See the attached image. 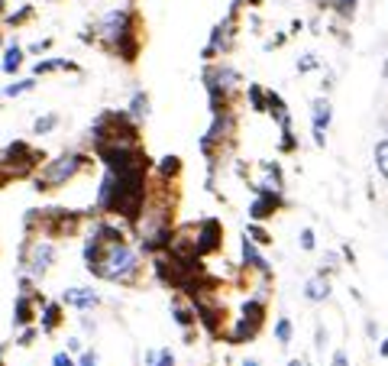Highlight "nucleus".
<instances>
[{
	"label": "nucleus",
	"mask_w": 388,
	"mask_h": 366,
	"mask_svg": "<svg viewBox=\"0 0 388 366\" xmlns=\"http://www.w3.org/2000/svg\"><path fill=\"white\" fill-rule=\"evenodd\" d=\"M139 240H143V250L155 253V250H169L175 230H172V214H169V205H152L146 208V214L139 217Z\"/></svg>",
	"instance_id": "nucleus-1"
},
{
	"label": "nucleus",
	"mask_w": 388,
	"mask_h": 366,
	"mask_svg": "<svg viewBox=\"0 0 388 366\" xmlns=\"http://www.w3.org/2000/svg\"><path fill=\"white\" fill-rule=\"evenodd\" d=\"M81 165H85V156L65 153V156H59L55 162H49V165H46L43 175L36 179V185H39V188H62L78 169H81Z\"/></svg>",
	"instance_id": "nucleus-2"
},
{
	"label": "nucleus",
	"mask_w": 388,
	"mask_h": 366,
	"mask_svg": "<svg viewBox=\"0 0 388 366\" xmlns=\"http://www.w3.org/2000/svg\"><path fill=\"white\" fill-rule=\"evenodd\" d=\"M97 29H101V36L107 39L110 46H117L123 36L133 33V17H130L127 10H110L107 17L97 23Z\"/></svg>",
	"instance_id": "nucleus-3"
},
{
	"label": "nucleus",
	"mask_w": 388,
	"mask_h": 366,
	"mask_svg": "<svg viewBox=\"0 0 388 366\" xmlns=\"http://www.w3.org/2000/svg\"><path fill=\"white\" fill-rule=\"evenodd\" d=\"M194 240H198V253L207 256V253H217L220 243H223V227H220L217 217H204L194 230Z\"/></svg>",
	"instance_id": "nucleus-4"
},
{
	"label": "nucleus",
	"mask_w": 388,
	"mask_h": 366,
	"mask_svg": "<svg viewBox=\"0 0 388 366\" xmlns=\"http://www.w3.org/2000/svg\"><path fill=\"white\" fill-rule=\"evenodd\" d=\"M52 263H55V247L46 243V240H36L33 247H29V253H26V269L33 276H43Z\"/></svg>",
	"instance_id": "nucleus-5"
},
{
	"label": "nucleus",
	"mask_w": 388,
	"mask_h": 366,
	"mask_svg": "<svg viewBox=\"0 0 388 366\" xmlns=\"http://www.w3.org/2000/svg\"><path fill=\"white\" fill-rule=\"evenodd\" d=\"M311 111H314V114H311V123H314V143L324 146V143H327V133H324V130H327V127H330V120H333V104H330L327 97H317Z\"/></svg>",
	"instance_id": "nucleus-6"
},
{
	"label": "nucleus",
	"mask_w": 388,
	"mask_h": 366,
	"mask_svg": "<svg viewBox=\"0 0 388 366\" xmlns=\"http://www.w3.org/2000/svg\"><path fill=\"white\" fill-rule=\"evenodd\" d=\"M282 205V195H272V191H256V201L249 205V217L256 221H265L269 214H275Z\"/></svg>",
	"instance_id": "nucleus-7"
},
{
	"label": "nucleus",
	"mask_w": 388,
	"mask_h": 366,
	"mask_svg": "<svg viewBox=\"0 0 388 366\" xmlns=\"http://www.w3.org/2000/svg\"><path fill=\"white\" fill-rule=\"evenodd\" d=\"M259 327H262V318L243 315V318L237 321V327H233V334H230V341H233V344L249 341V337H256V334H259Z\"/></svg>",
	"instance_id": "nucleus-8"
},
{
	"label": "nucleus",
	"mask_w": 388,
	"mask_h": 366,
	"mask_svg": "<svg viewBox=\"0 0 388 366\" xmlns=\"http://www.w3.org/2000/svg\"><path fill=\"white\" fill-rule=\"evenodd\" d=\"M304 298L307 301H324V298H330V279L327 276H314V279L304 282Z\"/></svg>",
	"instance_id": "nucleus-9"
},
{
	"label": "nucleus",
	"mask_w": 388,
	"mask_h": 366,
	"mask_svg": "<svg viewBox=\"0 0 388 366\" xmlns=\"http://www.w3.org/2000/svg\"><path fill=\"white\" fill-rule=\"evenodd\" d=\"M262 182H259V191H272V195H282V169L272 165V162H262Z\"/></svg>",
	"instance_id": "nucleus-10"
},
{
	"label": "nucleus",
	"mask_w": 388,
	"mask_h": 366,
	"mask_svg": "<svg viewBox=\"0 0 388 366\" xmlns=\"http://www.w3.org/2000/svg\"><path fill=\"white\" fill-rule=\"evenodd\" d=\"M65 305H75V308H94L101 298L94 295V289H65Z\"/></svg>",
	"instance_id": "nucleus-11"
},
{
	"label": "nucleus",
	"mask_w": 388,
	"mask_h": 366,
	"mask_svg": "<svg viewBox=\"0 0 388 366\" xmlns=\"http://www.w3.org/2000/svg\"><path fill=\"white\" fill-rule=\"evenodd\" d=\"M256 247H259V243H253L249 237L243 240V263H246V266H253V269H259L262 276H269V263L262 259L259 250H256Z\"/></svg>",
	"instance_id": "nucleus-12"
},
{
	"label": "nucleus",
	"mask_w": 388,
	"mask_h": 366,
	"mask_svg": "<svg viewBox=\"0 0 388 366\" xmlns=\"http://www.w3.org/2000/svg\"><path fill=\"white\" fill-rule=\"evenodd\" d=\"M13 318H17L20 327H26V324H33V301H29V295H20L17 298V308H13Z\"/></svg>",
	"instance_id": "nucleus-13"
},
{
	"label": "nucleus",
	"mask_w": 388,
	"mask_h": 366,
	"mask_svg": "<svg viewBox=\"0 0 388 366\" xmlns=\"http://www.w3.org/2000/svg\"><path fill=\"white\" fill-rule=\"evenodd\" d=\"M372 159H375V169H379V175L388 182V137H382L379 143H375V153H372Z\"/></svg>",
	"instance_id": "nucleus-14"
},
{
	"label": "nucleus",
	"mask_w": 388,
	"mask_h": 366,
	"mask_svg": "<svg viewBox=\"0 0 388 366\" xmlns=\"http://www.w3.org/2000/svg\"><path fill=\"white\" fill-rule=\"evenodd\" d=\"M130 117H133V120H146V117H149V97H146V94L143 91H136L133 94V101H130Z\"/></svg>",
	"instance_id": "nucleus-15"
},
{
	"label": "nucleus",
	"mask_w": 388,
	"mask_h": 366,
	"mask_svg": "<svg viewBox=\"0 0 388 366\" xmlns=\"http://www.w3.org/2000/svg\"><path fill=\"white\" fill-rule=\"evenodd\" d=\"M20 65H23V49H17V46H10L7 55H4V72L7 75H17Z\"/></svg>",
	"instance_id": "nucleus-16"
},
{
	"label": "nucleus",
	"mask_w": 388,
	"mask_h": 366,
	"mask_svg": "<svg viewBox=\"0 0 388 366\" xmlns=\"http://www.w3.org/2000/svg\"><path fill=\"white\" fill-rule=\"evenodd\" d=\"M249 104H253L259 114H265V111H269V94L262 91L259 85H249Z\"/></svg>",
	"instance_id": "nucleus-17"
},
{
	"label": "nucleus",
	"mask_w": 388,
	"mask_h": 366,
	"mask_svg": "<svg viewBox=\"0 0 388 366\" xmlns=\"http://www.w3.org/2000/svg\"><path fill=\"white\" fill-rule=\"evenodd\" d=\"M33 88H36V81H33V78H26V81H13V85H7V88H4V97H20V94L33 91Z\"/></svg>",
	"instance_id": "nucleus-18"
},
{
	"label": "nucleus",
	"mask_w": 388,
	"mask_h": 366,
	"mask_svg": "<svg viewBox=\"0 0 388 366\" xmlns=\"http://www.w3.org/2000/svg\"><path fill=\"white\" fill-rule=\"evenodd\" d=\"M159 172H162V179L178 175V172H181V159H178V156H165V159L159 162Z\"/></svg>",
	"instance_id": "nucleus-19"
},
{
	"label": "nucleus",
	"mask_w": 388,
	"mask_h": 366,
	"mask_svg": "<svg viewBox=\"0 0 388 366\" xmlns=\"http://www.w3.org/2000/svg\"><path fill=\"white\" fill-rule=\"evenodd\" d=\"M59 318H62L59 305H46V311H43V327H46V331H55V327H59Z\"/></svg>",
	"instance_id": "nucleus-20"
},
{
	"label": "nucleus",
	"mask_w": 388,
	"mask_h": 366,
	"mask_svg": "<svg viewBox=\"0 0 388 366\" xmlns=\"http://www.w3.org/2000/svg\"><path fill=\"white\" fill-rule=\"evenodd\" d=\"M55 69H75V65L65 62V59H49V62H39V65H36V75H43V72H55Z\"/></svg>",
	"instance_id": "nucleus-21"
},
{
	"label": "nucleus",
	"mask_w": 388,
	"mask_h": 366,
	"mask_svg": "<svg viewBox=\"0 0 388 366\" xmlns=\"http://www.w3.org/2000/svg\"><path fill=\"white\" fill-rule=\"evenodd\" d=\"M275 337H279V344H291V321L288 318L275 321Z\"/></svg>",
	"instance_id": "nucleus-22"
},
{
	"label": "nucleus",
	"mask_w": 388,
	"mask_h": 366,
	"mask_svg": "<svg viewBox=\"0 0 388 366\" xmlns=\"http://www.w3.org/2000/svg\"><path fill=\"white\" fill-rule=\"evenodd\" d=\"M246 237L253 240V243H259V247H265V243H272V240H269V233H265V230H262V227H256V224H249V227H246Z\"/></svg>",
	"instance_id": "nucleus-23"
},
{
	"label": "nucleus",
	"mask_w": 388,
	"mask_h": 366,
	"mask_svg": "<svg viewBox=\"0 0 388 366\" xmlns=\"http://www.w3.org/2000/svg\"><path fill=\"white\" fill-rule=\"evenodd\" d=\"M55 123H59V117H55V114H46V117H39L33 123V130L36 133H49V130H55Z\"/></svg>",
	"instance_id": "nucleus-24"
},
{
	"label": "nucleus",
	"mask_w": 388,
	"mask_h": 366,
	"mask_svg": "<svg viewBox=\"0 0 388 366\" xmlns=\"http://www.w3.org/2000/svg\"><path fill=\"white\" fill-rule=\"evenodd\" d=\"M172 315H175V321L181 324V327H191L194 321H198V315H191V311H188V308H172Z\"/></svg>",
	"instance_id": "nucleus-25"
},
{
	"label": "nucleus",
	"mask_w": 388,
	"mask_h": 366,
	"mask_svg": "<svg viewBox=\"0 0 388 366\" xmlns=\"http://www.w3.org/2000/svg\"><path fill=\"white\" fill-rule=\"evenodd\" d=\"M317 65H321V62H317V55H314V52H307V55H301V59H298V72H314L317 69Z\"/></svg>",
	"instance_id": "nucleus-26"
},
{
	"label": "nucleus",
	"mask_w": 388,
	"mask_h": 366,
	"mask_svg": "<svg viewBox=\"0 0 388 366\" xmlns=\"http://www.w3.org/2000/svg\"><path fill=\"white\" fill-rule=\"evenodd\" d=\"M356 4H359V0H337V10L343 13V17H353V13H356Z\"/></svg>",
	"instance_id": "nucleus-27"
},
{
	"label": "nucleus",
	"mask_w": 388,
	"mask_h": 366,
	"mask_svg": "<svg viewBox=\"0 0 388 366\" xmlns=\"http://www.w3.org/2000/svg\"><path fill=\"white\" fill-rule=\"evenodd\" d=\"M317 243H314V230L311 227H304L301 230V250H314Z\"/></svg>",
	"instance_id": "nucleus-28"
},
{
	"label": "nucleus",
	"mask_w": 388,
	"mask_h": 366,
	"mask_svg": "<svg viewBox=\"0 0 388 366\" xmlns=\"http://www.w3.org/2000/svg\"><path fill=\"white\" fill-rule=\"evenodd\" d=\"M282 149H285V153L295 149V137H291V130H282Z\"/></svg>",
	"instance_id": "nucleus-29"
},
{
	"label": "nucleus",
	"mask_w": 388,
	"mask_h": 366,
	"mask_svg": "<svg viewBox=\"0 0 388 366\" xmlns=\"http://www.w3.org/2000/svg\"><path fill=\"white\" fill-rule=\"evenodd\" d=\"M155 366H175V357H172V350H162L159 357H155Z\"/></svg>",
	"instance_id": "nucleus-30"
},
{
	"label": "nucleus",
	"mask_w": 388,
	"mask_h": 366,
	"mask_svg": "<svg viewBox=\"0 0 388 366\" xmlns=\"http://www.w3.org/2000/svg\"><path fill=\"white\" fill-rule=\"evenodd\" d=\"M52 366H78V363L68 357V353H55V357H52Z\"/></svg>",
	"instance_id": "nucleus-31"
},
{
	"label": "nucleus",
	"mask_w": 388,
	"mask_h": 366,
	"mask_svg": "<svg viewBox=\"0 0 388 366\" xmlns=\"http://www.w3.org/2000/svg\"><path fill=\"white\" fill-rule=\"evenodd\" d=\"M33 337H36V331L29 327V331H23L20 334V347H26V344H33Z\"/></svg>",
	"instance_id": "nucleus-32"
},
{
	"label": "nucleus",
	"mask_w": 388,
	"mask_h": 366,
	"mask_svg": "<svg viewBox=\"0 0 388 366\" xmlns=\"http://www.w3.org/2000/svg\"><path fill=\"white\" fill-rule=\"evenodd\" d=\"M333 366H349V360H346L343 350H337V353H333Z\"/></svg>",
	"instance_id": "nucleus-33"
},
{
	"label": "nucleus",
	"mask_w": 388,
	"mask_h": 366,
	"mask_svg": "<svg viewBox=\"0 0 388 366\" xmlns=\"http://www.w3.org/2000/svg\"><path fill=\"white\" fill-rule=\"evenodd\" d=\"M78 366H97V353H85V357H81V363Z\"/></svg>",
	"instance_id": "nucleus-34"
},
{
	"label": "nucleus",
	"mask_w": 388,
	"mask_h": 366,
	"mask_svg": "<svg viewBox=\"0 0 388 366\" xmlns=\"http://www.w3.org/2000/svg\"><path fill=\"white\" fill-rule=\"evenodd\" d=\"M29 49H33V52H43V49H49V39H43V43H33V46H29Z\"/></svg>",
	"instance_id": "nucleus-35"
},
{
	"label": "nucleus",
	"mask_w": 388,
	"mask_h": 366,
	"mask_svg": "<svg viewBox=\"0 0 388 366\" xmlns=\"http://www.w3.org/2000/svg\"><path fill=\"white\" fill-rule=\"evenodd\" d=\"M155 357H159V353H155V350H149V353H146V366H155Z\"/></svg>",
	"instance_id": "nucleus-36"
},
{
	"label": "nucleus",
	"mask_w": 388,
	"mask_h": 366,
	"mask_svg": "<svg viewBox=\"0 0 388 366\" xmlns=\"http://www.w3.org/2000/svg\"><path fill=\"white\" fill-rule=\"evenodd\" d=\"M379 357H388V337L382 341V347H379Z\"/></svg>",
	"instance_id": "nucleus-37"
},
{
	"label": "nucleus",
	"mask_w": 388,
	"mask_h": 366,
	"mask_svg": "<svg viewBox=\"0 0 388 366\" xmlns=\"http://www.w3.org/2000/svg\"><path fill=\"white\" fill-rule=\"evenodd\" d=\"M288 366H307V363H301V360H291V363H288Z\"/></svg>",
	"instance_id": "nucleus-38"
},
{
	"label": "nucleus",
	"mask_w": 388,
	"mask_h": 366,
	"mask_svg": "<svg viewBox=\"0 0 388 366\" xmlns=\"http://www.w3.org/2000/svg\"><path fill=\"white\" fill-rule=\"evenodd\" d=\"M243 366H259V363H256V360H246V363Z\"/></svg>",
	"instance_id": "nucleus-39"
},
{
	"label": "nucleus",
	"mask_w": 388,
	"mask_h": 366,
	"mask_svg": "<svg viewBox=\"0 0 388 366\" xmlns=\"http://www.w3.org/2000/svg\"><path fill=\"white\" fill-rule=\"evenodd\" d=\"M382 75H385V78H388V62H385V72H382Z\"/></svg>",
	"instance_id": "nucleus-40"
}]
</instances>
